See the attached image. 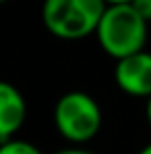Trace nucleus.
Here are the masks:
<instances>
[{"mask_svg":"<svg viewBox=\"0 0 151 154\" xmlns=\"http://www.w3.org/2000/svg\"><path fill=\"white\" fill-rule=\"evenodd\" d=\"M108 4H124V2H132V0H106Z\"/></svg>","mask_w":151,"mask_h":154,"instance_id":"nucleus-11","label":"nucleus"},{"mask_svg":"<svg viewBox=\"0 0 151 154\" xmlns=\"http://www.w3.org/2000/svg\"><path fill=\"white\" fill-rule=\"evenodd\" d=\"M114 81L126 96L147 100L151 96V52L139 50L116 60Z\"/></svg>","mask_w":151,"mask_h":154,"instance_id":"nucleus-4","label":"nucleus"},{"mask_svg":"<svg viewBox=\"0 0 151 154\" xmlns=\"http://www.w3.org/2000/svg\"><path fill=\"white\" fill-rule=\"evenodd\" d=\"M27 119V102L17 85L0 83V140H10Z\"/></svg>","mask_w":151,"mask_h":154,"instance_id":"nucleus-5","label":"nucleus"},{"mask_svg":"<svg viewBox=\"0 0 151 154\" xmlns=\"http://www.w3.org/2000/svg\"><path fill=\"white\" fill-rule=\"evenodd\" d=\"M0 2H8V0H0Z\"/></svg>","mask_w":151,"mask_h":154,"instance_id":"nucleus-12","label":"nucleus"},{"mask_svg":"<svg viewBox=\"0 0 151 154\" xmlns=\"http://www.w3.org/2000/svg\"><path fill=\"white\" fill-rule=\"evenodd\" d=\"M147 27L149 23L137 13V8L124 4H108L95 29V38L100 48L110 58L120 60L139 50H145L147 44Z\"/></svg>","mask_w":151,"mask_h":154,"instance_id":"nucleus-1","label":"nucleus"},{"mask_svg":"<svg viewBox=\"0 0 151 154\" xmlns=\"http://www.w3.org/2000/svg\"><path fill=\"white\" fill-rule=\"evenodd\" d=\"M56 154H95V152H89V150H83V148H66V150H60Z\"/></svg>","mask_w":151,"mask_h":154,"instance_id":"nucleus-8","label":"nucleus"},{"mask_svg":"<svg viewBox=\"0 0 151 154\" xmlns=\"http://www.w3.org/2000/svg\"><path fill=\"white\" fill-rule=\"evenodd\" d=\"M145 115H147V123L151 125V96L147 98V106H145Z\"/></svg>","mask_w":151,"mask_h":154,"instance_id":"nucleus-9","label":"nucleus"},{"mask_svg":"<svg viewBox=\"0 0 151 154\" xmlns=\"http://www.w3.org/2000/svg\"><path fill=\"white\" fill-rule=\"evenodd\" d=\"M130 4L137 8V13H139L147 23H151V0H132Z\"/></svg>","mask_w":151,"mask_h":154,"instance_id":"nucleus-7","label":"nucleus"},{"mask_svg":"<svg viewBox=\"0 0 151 154\" xmlns=\"http://www.w3.org/2000/svg\"><path fill=\"white\" fill-rule=\"evenodd\" d=\"M103 115L97 100L81 90H71L58 98L54 106L56 131L71 144L91 142L101 129Z\"/></svg>","mask_w":151,"mask_h":154,"instance_id":"nucleus-3","label":"nucleus"},{"mask_svg":"<svg viewBox=\"0 0 151 154\" xmlns=\"http://www.w3.org/2000/svg\"><path fill=\"white\" fill-rule=\"evenodd\" d=\"M106 6V0H44L42 23L58 40H85L95 35Z\"/></svg>","mask_w":151,"mask_h":154,"instance_id":"nucleus-2","label":"nucleus"},{"mask_svg":"<svg viewBox=\"0 0 151 154\" xmlns=\"http://www.w3.org/2000/svg\"><path fill=\"white\" fill-rule=\"evenodd\" d=\"M0 154H44L35 144L19 140V137H10V140H2Z\"/></svg>","mask_w":151,"mask_h":154,"instance_id":"nucleus-6","label":"nucleus"},{"mask_svg":"<svg viewBox=\"0 0 151 154\" xmlns=\"http://www.w3.org/2000/svg\"><path fill=\"white\" fill-rule=\"evenodd\" d=\"M137 154H151V144H147V146H143V148H141V150H139Z\"/></svg>","mask_w":151,"mask_h":154,"instance_id":"nucleus-10","label":"nucleus"}]
</instances>
